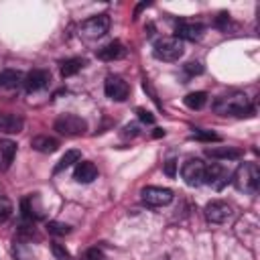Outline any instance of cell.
Segmentation results:
<instances>
[{"label":"cell","instance_id":"obj_1","mask_svg":"<svg viewBox=\"0 0 260 260\" xmlns=\"http://www.w3.org/2000/svg\"><path fill=\"white\" fill-rule=\"evenodd\" d=\"M213 110L221 116H250L252 114V104L246 93H230L221 95L213 102Z\"/></svg>","mask_w":260,"mask_h":260},{"label":"cell","instance_id":"obj_2","mask_svg":"<svg viewBox=\"0 0 260 260\" xmlns=\"http://www.w3.org/2000/svg\"><path fill=\"white\" fill-rule=\"evenodd\" d=\"M234 185L238 191L244 193H256L260 185V169L256 162H242L234 173Z\"/></svg>","mask_w":260,"mask_h":260},{"label":"cell","instance_id":"obj_3","mask_svg":"<svg viewBox=\"0 0 260 260\" xmlns=\"http://www.w3.org/2000/svg\"><path fill=\"white\" fill-rule=\"evenodd\" d=\"M152 53L160 61H177L185 53V43L177 37H160L154 41Z\"/></svg>","mask_w":260,"mask_h":260},{"label":"cell","instance_id":"obj_4","mask_svg":"<svg viewBox=\"0 0 260 260\" xmlns=\"http://www.w3.org/2000/svg\"><path fill=\"white\" fill-rule=\"evenodd\" d=\"M53 128L59 132V134H65V136H77V134H83L87 130V122L81 118V116H75V114H63L55 120Z\"/></svg>","mask_w":260,"mask_h":260},{"label":"cell","instance_id":"obj_5","mask_svg":"<svg viewBox=\"0 0 260 260\" xmlns=\"http://www.w3.org/2000/svg\"><path fill=\"white\" fill-rule=\"evenodd\" d=\"M108 28H110V16L108 14H95V16L81 22L79 32L87 39H100L108 32Z\"/></svg>","mask_w":260,"mask_h":260},{"label":"cell","instance_id":"obj_6","mask_svg":"<svg viewBox=\"0 0 260 260\" xmlns=\"http://www.w3.org/2000/svg\"><path fill=\"white\" fill-rule=\"evenodd\" d=\"M203 171L205 162L201 158H187L181 167V177L189 187H197L203 183Z\"/></svg>","mask_w":260,"mask_h":260},{"label":"cell","instance_id":"obj_7","mask_svg":"<svg viewBox=\"0 0 260 260\" xmlns=\"http://www.w3.org/2000/svg\"><path fill=\"white\" fill-rule=\"evenodd\" d=\"M230 181V171L219 165V162H211V165H205V171H203V183L205 185H211L213 189H223Z\"/></svg>","mask_w":260,"mask_h":260},{"label":"cell","instance_id":"obj_8","mask_svg":"<svg viewBox=\"0 0 260 260\" xmlns=\"http://www.w3.org/2000/svg\"><path fill=\"white\" fill-rule=\"evenodd\" d=\"M140 197L146 205H152V207H162V205H169L173 201V191L167 189V187H144L140 191Z\"/></svg>","mask_w":260,"mask_h":260},{"label":"cell","instance_id":"obj_9","mask_svg":"<svg viewBox=\"0 0 260 260\" xmlns=\"http://www.w3.org/2000/svg\"><path fill=\"white\" fill-rule=\"evenodd\" d=\"M104 91L110 100L114 102H124L128 95H130V85L118 77V75H108L106 77V83H104Z\"/></svg>","mask_w":260,"mask_h":260},{"label":"cell","instance_id":"obj_10","mask_svg":"<svg viewBox=\"0 0 260 260\" xmlns=\"http://www.w3.org/2000/svg\"><path fill=\"white\" fill-rule=\"evenodd\" d=\"M232 205L228 201H221V199H213L205 205V217L211 221V223H225L230 217H232Z\"/></svg>","mask_w":260,"mask_h":260},{"label":"cell","instance_id":"obj_11","mask_svg":"<svg viewBox=\"0 0 260 260\" xmlns=\"http://www.w3.org/2000/svg\"><path fill=\"white\" fill-rule=\"evenodd\" d=\"M203 35V24L201 22H189V20H179L175 26V37L181 41H199Z\"/></svg>","mask_w":260,"mask_h":260},{"label":"cell","instance_id":"obj_12","mask_svg":"<svg viewBox=\"0 0 260 260\" xmlns=\"http://www.w3.org/2000/svg\"><path fill=\"white\" fill-rule=\"evenodd\" d=\"M49 81H51V73L47 71V69H32L30 73H26V77H24V87H26V91H39V89H45L47 85H49Z\"/></svg>","mask_w":260,"mask_h":260},{"label":"cell","instance_id":"obj_13","mask_svg":"<svg viewBox=\"0 0 260 260\" xmlns=\"http://www.w3.org/2000/svg\"><path fill=\"white\" fill-rule=\"evenodd\" d=\"M24 128V120L18 114L0 112V132L4 134H18Z\"/></svg>","mask_w":260,"mask_h":260},{"label":"cell","instance_id":"obj_14","mask_svg":"<svg viewBox=\"0 0 260 260\" xmlns=\"http://www.w3.org/2000/svg\"><path fill=\"white\" fill-rule=\"evenodd\" d=\"M98 59L102 61H118L122 57H126V47L120 41H112L108 45H104L102 49H98Z\"/></svg>","mask_w":260,"mask_h":260},{"label":"cell","instance_id":"obj_15","mask_svg":"<svg viewBox=\"0 0 260 260\" xmlns=\"http://www.w3.org/2000/svg\"><path fill=\"white\" fill-rule=\"evenodd\" d=\"M73 179L77 183H91L93 179H98V167L89 160H79L73 169Z\"/></svg>","mask_w":260,"mask_h":260},{"label":"cell","instance_id":"obj_16","mask_svg":"<svg viewBox=\"0 0 260 260\" xmlns=\"http://www.w3.org/2000/svg\"><path fill=\"white\" fill-rule=\"evenodd\" d=\"M16 154V142L8 138H0V171H8Z\"/></svg>","mask_w":260,"mask_h":260},{"label":"cell","instance_id":"obj_17","mask_svg":"<svg viewBox=\"0 0 260 260\" xmlns=\"http://www.w3.org/2000/svg\"><path fill=\"white\" fill-rule=\"evenodd\" d=\"M30 146L37 150V152H45V154H51L59 148V140L53 138V136H47V134H41V136H35L30 140Z\"/></svg>","mask_w":260,"mask_h":260},{"label":"cell","instance_id":"obj_18","mask_svg":"<svg viewBox=\"0 0 260 260\" xmlns=\"http://www.w3.org/2000/svg\"><path fill=\"white\" fill-rule=\"evenodd\" d=\"M205 152L207 156L217 158V160H236L242 156V152L232 146H211V148H205Z\"/></svg>","mask_w":260,"mask_h":260},{"label":"cell","instance_id":"obj_19","mask_svg":"<svg viewBox=\"0 0 260 260\" xmlns=\"http://www.w3.org/2000/svg\"><path fill=\"white\" fill-rule=\"evenodd\" d=\"M22 81H24V77H22L20 71L6 69V71L0 73V89H14V87H18Z\"/></svg>","mask_w":260,"mask_h":260},{"label":"cell","instance_id":"obj_20","mask_svg":"<svg viewBox=\"0 0 260 260\" xmlns=\"http://www.w3.org/2000/svg\"><path fill=\"white\" fill-rule=\"evenodd\" d=\"M185 106L191 108V110H201L205 104H207V93L205 91H191L183 98Z\"/></svg>","mask_w":260,"mask_h":260},{"label":"cell","instance_id":"obj_21","mask_svg":"<svg viewBox=\"0 0 260 260\" xmlns=\"http://www.w3.org/2000/svg\"><path fill=\"white\" fill-rule=\"evenodd\" d=\"M81 160V152L79 150H67L61 158H59V162L55 165V173H59V171H63V169H67V167H71V165H77Z\"/></svg>","mask_w":260,"mask_h":260},{"label":"cell","instance_id":"obj_22","mask_svg":"<svg viewBox=\"0 0 260 260\" xmlns=\"http://www.w3.org/2000/svg\"><path fill=\"white\" fill-rule=\"evenodd\" d=\"M83 67V59H67V61H63L61 63V75L63 77H71V75H75L79 69Z\"/></svg>","mask_w":260,"mask_h":260},{"label":"cell","instance_id":"obj_23","mask_svg":"<svg viewBox=\"0 0 260 260\" xmlns=\"http://www.w3.org/2000/svg\"><path fill=\"white\" fill-rule=\"evenodd\" d=\"M12 211H14V205H12V201H10L8 197L0 195V223L8 221V219L12 217Z\"/></svg>","mask_w":260,"mask_h":260},{"label":"cell","instance_id":"obj_24","mask_svg":"<svg viewBox=\"0 0 260 260\" xmlns=\"http://www.w3.org/2000/svg\"><path fill=\"white\" fill-rule=\"evenodd\" d=\"M47 232L53 234V236H67L71 232V228L67 223H61V221H49L47 223Z\"/></svg>","mask_w":260,"mask_h":260},{"label":"cell","instance_id":"obj_25","mask_svg":"<svg viewBox=\"0 0 260 260\" xmlns=\"http://www.w3.org/2000/svg\"><path fill=\"white\" fill-rule=\"evenodd\" d=\"M191 136L197 138V140H207V142H219L221 140L215 132H207V130H199V128H195V132Z\"/></svg>","mask_w":260,"mask_h":260},{"label":"cell","instance_id":"obj_26","mask_svg":"<svg viewBox=\"0 0 260 260\" xmlns=\"http://www.w3.org/2000/svg\"><path fill=\"white\" fill-rule=\"evenodd\" d=\"M51 250H53V254H55V258H57V260H71V254L65 250V246H63V244H53V246H51Z\"/></svg>","mask_w":260,"mask_h":260},{"label":"cell","instance_id":"obj_27","mask_svg":"<svg viewBox=\"0 0 260 260\" xmlns=\"http://www.w3.org/2000/svg\"><path fill=\"white\" fill-rule=\"evenodd\" d=\"M81 260H104V254H102L100 248H87L81 254Z\"/></svg>","mask_w":260,"mask_h":260},{"label":"cell","instance_id":"obj_28","mask_svg":"<svg viewBox=\"0 0 260 260\" xmlns=\"http://www.w3.org/2000/svg\"><path fill=\"white\" fill-rule=\"evenodd\" d=\"M185 71L191 73V75H201V73H203V65H201L199 61H189V63L185 65Z\"/></svg>","mask_w":260,"mask_h":260},{"label":"cell","instance_id":"obj_29","mask_svg":"<svg viewBox=\"0 0 260 260\" xmlns=\"http://www.w3.org/2000/svg\"><path fill=\"white\" fill-rule=\"evenodd\" d=\"M136 114H138V118H140L142 122H146V124H152V122H154V116H152L148 110H144V108H138Z\"/></svg>","mask_w":260,"mask_h":260},{"label":"cell","instance_id":"obj_30","mask_svg":"<svg viewBox=\"0 0 260 260\" xmlns=\"http://www.w3.org/2000/svg\"><path fill=\"white\" fill-rule=\"evenodd\" d=\"M165 173H167V177H175L177 175V160L175 158H169L165 162Z\"/></svg>","mask_w":260,"mask_h":260},{"label":"cell","instance_id":"obj_31","mask_svg":"<svg viewBox=\"0 0 260 260\" xmlns=\"http://www.w3.org/2000/svg\"><path fill=\"white\" fill-rule=\"evenodd\" d=\"M126 134H132V136H134V134H138V126H136V124L126 126Z\"/></svg>","mask_w":260,"mask_h":260},{"label":"cell","instance_id":"obj_32","mask_svg":"<svg viewBox=\"0 0 260 260\" xmlns=\"http://www.w3.org/2000/svg\"><path fill=\"white\" fill-rule=\"evenodd\" d=\"M162 134H165V130H160V128H156V132H154V136L158 138V136H162Z\"/></svg>","mask_w":260,"mask_h":260}]
</instances>
